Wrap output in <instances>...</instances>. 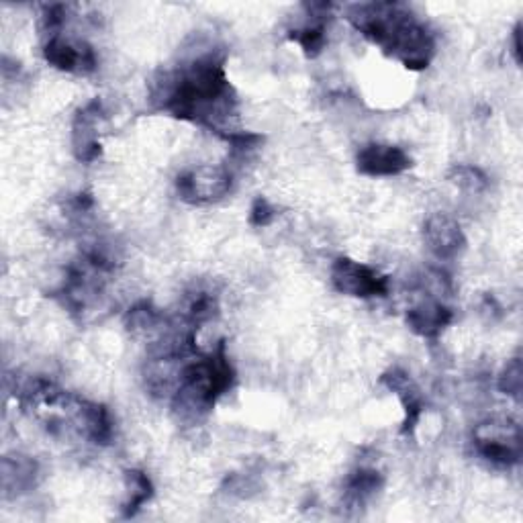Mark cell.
I'll use <instances>...</instances> for the list:
<instances>
[{"mask_svg":"<svg viewBox=\"0 0 523 523\" xmlns=\"http://www.w3.org/2000/svg\"><path fill=\"white\" fill-rule=\"evenodd\" d=\"M76 421L80 425V432L94 444L107 446L113 438V421L105 405L92 401H76Z\"/></svg>","mask_w":523,"mask_h":523,"instance_id":"4fadbf2b","label":"cell"},{"mask_svg":"<svg viewBox=\"0 0 523 523\" xmlns=\"http://www.w3.org/2000/svg\"><path fill=\"white\" fill-rule=\"evenodd\" d=\"M276 217H278V211H276V207L270 205L268 199H264V197L254 199L252 209H250V225L252 227H268Z\"/></svg>","mask_w":523,"mask_h":523,"instance_id":"cb8c5ba5","label":"cell"},{"mask_svg":"<svg viewBox=\"0 0 523 523\" xmlns=\"http://www.w3.org/2000/svg\"><path fill=\"white\" fill-rule=\"evenodd\" d=\"M477 452L495 466H515L521 460V430L511 421L483 423L474 432Z\"/></svg>","mask_w":523,"mask_h":523,"instance_id":"5b68a950","label":"cell"},{"mask_svg":"<svg viewBox=\"0 0 523 523\" xmlns=\"http://www.w3.org/2000/svg\"><path fill=\"white\" fill-rule=\"evenodd\" d=\"M64 21H66V9L62 5L45 7V13L41 17V29L47 35V39L58 37L60 29L64 27Z\"/></svg>","mask_w":523,"mask_h":523,"instance_id":"603a6c76","label":"cell"},{"mask_svg":"<svg viewBox=\"0 0 523 523\" xmlns=\"http://www.w3.org/2000/svg\"><path fill=\"white\" fill-rule=\"evenodd\" d=\"M125 481L129 487V499L123 505V517L131 519L133 515H137V511L144 507L152 497H154V485L148 479L146 472L141 470H127L125 472Z\"/></svg>","mask_w":523,"mask_h":523,"instance_id":"2e32d148","label":"cell"},{"mask_svg":"<svg viewBox=\"0 0 523 523\" xmlns=\"http://www.w3.org/2000/svg\"><path fill=\"white\" fill-rule=\"evenodd\" d=\"M160 107L182 121H193L215 133L235 115L237 99L225 74V58L215 52L182 66L164 78L158 90Z\"/></svg>","mask_w":523,"mask_h":523,"instance_id":"6da1fadb","label":"cell"},{"mask_svg":"<svg viewBox=\"0 0 523 523\" xmlns=\"http://www.w3.org/2000/svg\"><path fill=\"white\" fill-rule=\"evenodd\" d=\"M356 168L364 176H399L411 168V158L403 148L389 144H368L358 152Z\"/></svg>","mask_w":523,"mask_h":523,"instance_id":"30bf717a","label":"cell"},{"mask_svg":"<svg viewBox=\"0 0 523 523\" xmlns=\"http://www.w3.org/2000/svg\"><path fill=\"white\" fill-rule=\"evenodd\" d=\"M45 62L62 72L90 74L97 68V56L88 43H70L60 35L47 39L43 45Z\"/></svg>","mask_w":523,"mask_h":523,"instance_id":"9c48e42d","label":"cell"},{"mask_svg":"<svg viewBox=\"0 0 523 523\" xmlns=\"http://www.w3.org/2000/svg\"><path fill=\"white\" fill-rule=\"evenodd\" d=\"M497 389L513 399H521V391H523V370H521V358H513L507 362V366L503 368V372L499 374L497 380Z\"/></svg>","mask_w":523,"mask_h":523,"instance_id":"44dd1931","label":"cell"},{"mask_svg":"<svg viewBox=\"0 0 523 523\" xmlns=\"http://www.w3.org/2000/svg\"><path fill=\"white\" fill-rule=\"evenodd\" d=\"M423 240L430 252L440 260H452L466 248V235L456 219L436 213L423 225Z\"/></svg>","mask_w":523,"mask_h":523,"instance_id":"ba28073f","label":"cell"},{"mask_svg":"<svg viewBox=\"0 0 523 523\" xmlns=\"http://www.w3.org/2000/svg\"><path fill=\"white\" fill-rule=\"evenodd\" d=\"M450 180L466 190V193H485L489 188V178L487 174L477 168V166H466V164H458L450 170Z\"/></svg>","mask_w":523,"mask_h":523,"instance_id":"d6986e66","label":"cell"},{"mask_svg":"<svg viewBox=\"0 0 523 523\" xmlns=\"http://www.w3.org/2000/svg\"><path fill=\"white\" fill-rule=\"evenodd\" d=\"M105 117L103 111V103L99 99L90 101L84 109H80L74 117V125H72V146H74V154L80 162L90 164L94 160H99V156L103 154V146L99 141V121Z\"/></svg>","mask_w":523,"mask_h":523,"instance_id":"52a82bcc","label":"cell"},{"mask_svg":"<svg viewBox=\"0 0 523 523\" xmlns=\"http://www.w3.org/2000/svg\"><path fill=\"white\" fill-rule=\"evenodd\" d=\"M383 485L385 479L378 470L358 468L346 481V499L354 505H364L370 497H374L380 489H383Z\"/></svg>","mask_w":523,"mask_h":523,"instance_id":"9a60e30c","label":"cell"},{"mask_svg":"<svg viewBox=\"0 0 523 523\" xmlns=\"http://www.w3.org/2000/svg\"><path fill=\"white\" fill-rule=\"evenodd\" d=\"M513 54L515 62L521 64V23H517L513 29Z\"/></svg>","mask_w":523,"mask_h":523,"instance_id":"d4e9b609","label":"cell"},{"mask_svg":"<svg viewBox=\"0 0 523 523\" xmlns=\"http://www.w3.org/2000/svg\"><path fill=\"white\" fill-rule=\"evenodd\" d=\"M162 321H164V315L150 301L137 303L125 315V325L131 331H152V329L160 327Z\"/></svg>","mask_w":523,"mask_h":523,"instance_id":"ac0fdd59","label":"cell"},{"mask_svg":"<svg viewBox=\"0 0 523 523\" xmlns=\"http://www.w3.org/2000/svg\"><path fill=\"white\" fill-rule=\"evenodd\" d=\"M37 464L27 456H7L3 460V489L7 493H25L35 485Z\"/></svg>","mask_w":523,"mask_h":523,"instance_id":"5bb4252c","label":"cell"},{"mask_svg":"<svg viewBox=\"0 0 523 523\" xmlns=\"http://www.w3.org/2000/svg\"><path fill=\"white\" fill-rule=\"evenodd\" d=\"M221 139H225L227 144L235 150V152H250V150H256L264 137L258 135V133H252V131H223L219 133Z\"/></svg>","mask_w":523,"mask_h":523,"instance_id":"7402d4cb","label":"cell"},{"mask_svg":"<svg viewBox=\"0 0 523 523\" xmlns=\"http://www.w3.org/2000/svg\"><path fill=\"white\" fill-rule=\"evenodd\" d=\"M452 319L454 313L438 301H423L407 311L409 329L425 340L440 338V334L452 323Z\"/></svg>","mask_w":523,"mask_h":523,"instance_id":"7c38bea8","label":"cell"},{"mask_svg":"<svg viewBox=\"0 0 523 523\" xmlns=\"http://www.w3.org/2000/svg\"><path fill=\"white\" fill-rule=\"evenodd\" d=\"M231 184V174L217 166H201L176 178L178 197L188 205H209L221 201L229 195Z\"/></svg>","mask_w":523,"mask_h":523,"instance_id":"8992f818","label":"cell"},{"mask_svg":"<svg viewBox=\"0 0 523 523\" xmlns=\"http://www.w3.org/2000/svg\"><path fill=\"white\" fill-rule=\"evenodd\" d=\"M295 43L301 45V50L307 58H317L323 47L327 43V33H325V25L323 21H317V23H311V25H305L301 29H295L291 31L289 35Z\"/></svg>","mask_w":523,"mask_h":523,"instance_id":"e0dca14e","label":"cell"},{"mask_svg":"<svg viewBox=\"0 0 523 523\" xmlns=\"http://www.w3.org/2000/svg\"><path fill=\"white\" fill-rule=\"evenodd\" d=\"M217 311H219V305L211 293H197V295H193V299L188 301L184 321H188L190 325L199 329V325L211 321L217 315Z\"/></svg>","mask_w":523,"mask_h":523,"instance_id":"ffe728a7","label":"cell"},{"mask_svg":"<svg viewBox=\"0 0 523 523\" xmlns=\"http://www.w3.org/2000/svg\"><path fill=\"white\" fill-rule=\"evenodd\" d=\"M380 383H383L391 393H395L399 397L401 405H403L405 419H403L401 434L403 436L413 434L421 415H423V409H425L419 387L413 383V378L401 368L387 370L383 376H380Z\"/></svg>","mask_w":523,"mask_h":523,"instance_id":"8fae6325","label":"cell"},{"mask_svg":"<svg viewBox=\"0 0 523 523\" xmlns=\"http://www.w3.org/2000/svg\"><path fill=\"white\" fill-rule=\"evenodd\" d=\"M331 284L342 295L372 299L389 295V278L352 258H338L331 266Z\"/></svg>","mask_w":523,"mask_h":523,"instance_id":"277c9868","label":"cell"},{"mask_svg":"<svg viewBox=\"0 0 523 523\" xmlns=\"http://www.w3.org/2000/svg\"><path fill=\"white\" fill-rule=\"evenodd\" d=\"M348 21L387 56L399 60L409 70L427 68L436 54L434 35L405 5H356L348 11Z\"/></svg>","mask_w":523,"mask_h":523,"instance_id":"7a4b0ae2","label":"cell"},{"mask_svg":"<svg viewBox=\"0 0 523 523\" xmlns=\"http://www.w3.org/2000/svg\"><path fill=\"white\" fill-rule=\"evenodd\" d=\"M235 370L221 342L211 354L188 362L180 370L174 407L184 415H205L233 387Z\"/></svg>","mask_w":523,"mask_h":523,"instance_id":"3957f363","label":"cell"}]
</instances>
